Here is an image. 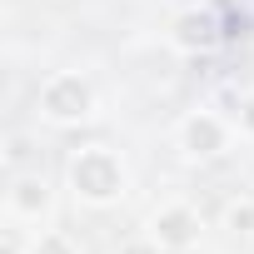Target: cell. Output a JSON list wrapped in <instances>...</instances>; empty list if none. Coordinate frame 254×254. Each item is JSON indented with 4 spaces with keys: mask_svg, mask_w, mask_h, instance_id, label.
Instances as JSON below:
<instances>
[{
    "mask_svg": "<svg viewBox=\"0 0 254 254\" xmlns=\"http://www.w3.org/2000/svg\"><path fill=\"white\" fill-rule=\"evenodd\" d=\"M65 185H70V194L85 209H110V204H120L125 194H130V165H125V155L115 145H100L95 140V145L70 150Z\"/></svg>",
    "mask_w": 254,
    "mask_h": 254,
    "instance_id": "cell-1",
    "label": "cell"
},
{
    "mask_svg": "<svg viewBox=\"0 0 254 254\" xmlns=\"http://www.w3.org/2000/svg\"><path fill=\"white\" fill-rule=\"evenodd\" d=\"M0 254H30L25 239H20V224H5V234H0Z\"/></svg>",
    "mask_w": 254,
    "mask_h": 254,
    "instance_id": "cell-11",
    "label": "cell"
},
{
    "mask_svg": "<svg viewBox=\"0 0 254 254\" xmlns=\"http://www.w3.org/2000/svg\"><path fill=\"white\" fill-rule=\"evenodd\" d=\"M145 234H150L165 254H190V249H199V239H204V214H199L190 199H165V204L150 209Z\"/></svg>",
    "mask_w": 254,
    "mask_h": 254,
    "instance_id": "cell-4",
    "label": "cell"
},
{
    "mask_svg": "<svg viewBox=\"0 0 254 254\" xmlns=\"http://www.w3.org/2000/svg\"><path fill=\"white\" fill-rule=\"evenodd\" d=\"M115 254H165V249H160V244H155L150 234H135V239H125V244H120Z\"/></svg>",
    "mask_w": 254,
    "mask_h": 254,
    "instance_id": "cell-10",
    "label": "cell"
},
{
    "mask_svg": "<svg viewBox=\"0 0 254 254\" xmlns=\"http://www.w3.org/2000/svg\"><path fill=\"white\" fill-rule=\"evenodd\" d=\"M234 135H239L234 120H224L219 110L199 105V110H190V115L175 125V150H180L190 165H209V160H224V155L234 150Z\"/></svg>",
    "mask_w": 254,
    "mask_h": 254,
    "instance_id": "cell-3",
    "label": "cell"
},
{
    "mask_svg": "<svg viewBox=\"0 0 254 254\" xmlns=\"http://www.w3.org/2000/svg\"><path fill=\"white\" fill-rule=\"evenodd\" d=\"M35 115L50 125H85L95 115V85L85 70H50L35 90Z\"/></svg>",
    "mask_w": 254,
    "mask_h": 254,
    "instance_id": "cell-2",
    "label": "cell"
},
{
    "mask_svg": "<svg viewBox=\"0 0 254 254\" xmlns=\"http://www.w3.org/2000/svg\"><path fill=\"white\" fill-rule=\"evenodd\" d=\"M219 40H224L219 20H214L209 10H199V5H190V10H180V15L170 20V45H175L180 55H209Z\"/></svg>",
    "mask_w": 254,
    "mask_h": 254,
    "instance_id": "cell-6",
    "label": "cell"
},
{
    "mask_svg": "<svg viewBox=\"0 0 254 254\" xmlns=\"http://www.w3.org/2000/svg\"><path fill=\"white\" fill-rule=\"evenodd\" d=\"M25 150H30V140H25V135H10V140H5V165L15 170V165L25 160Z\"/></svg>",
    "mask_w": 254,
    "mask_h": 254,
    "instance_id": "cell-12",
    "label": "cell"
},
{
    "mask_svg": "<svg viewBox=\"0 0 254 254\" xmlns=\"http://www.w3.org/2000/svg\"><path fill=\"white\" fill-rule=\"evenodd\" d=\"M30 254H80V239H75L70 229H55V224H45V229H35V239H30Z\"/></svg>",
    "mask_w": 254,
    "mask_h": 254,
    "instance_id": "cell-8",
    "label": "cell"
},
{
    "mask_svg": "<svg viewBox=\"0 0 254 254\" xmlns=\"http://www.w3.org/2000/svg\"><path fill=\"white\" fill-rule=\"evenodd\" d=\"M55 214V190L40 170H15L10 190H5V219L20 229H45Z\"/></svg>",
    "mask_w": 254,
    "mask_h": 254,
    "instance_id": "cell-5",
    "label": "cell"
},
{
    "mask_svg": "<svg viewBox=\"0 0 254 254\" xmlns=\"http://www.w3.org/2000/svg\"><path fill=\"white\" fill-rule=\"evenodd\" d=\"M219 229H224L229 239H254V199H249V194L229 199L224 214H219Z\"/></svg>",
    "mask_w": 254,
    "mask_h": 254,
    "instance_id": "cell-7",
    "label": "cell"
},
{
    "mask_svg": "<svg viewBox=\"0 0 254 254\" xmlns=\"http://www.w3.org/2000/svg\"><path fill=\"white\" fill-rule=\"evenodd\" d=\"M234 125H239V135L254 145V90L249 95H239V110H234Z\"/></svg>",
    "mask_w": 254,
    "mask_h": 254,
    "instance_id": "cell-9",
    "label": "cell"
}]
</instances>
